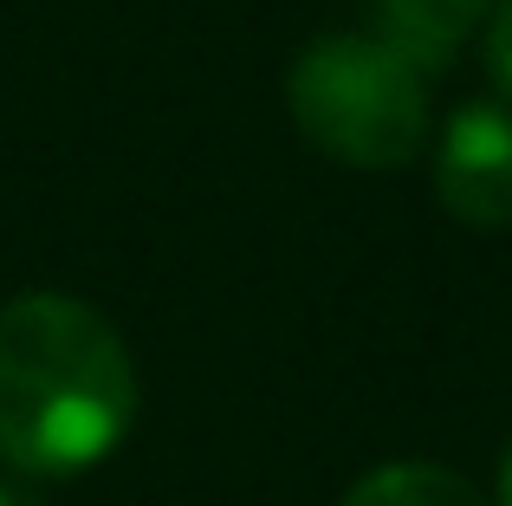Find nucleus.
Here are the masks:
<instances>
[{
	"instance_id": "obj_1",
	"label": "nucleus",
	"mask_w": 512,
	"mask_h": 506,
	"mask_svg": "<svg viewBox=\"0 0 512 506\" xmlns=\"http://www.w3.org/2000/svg\"><path fill=\"white\" fill-rule=\"evenodd\" d=\"M137 422V364L117 325L72 292L0 305V461L33 481L98 468Z\"/></svg>"
},
{
	"instance_id": "obj_2",
	"label": "nucleus",
	"mask_w": 512,
	"mask_h": 506,
	"mask_svg": "<svg viewBox=\"0 0 512 506\" xmlns=\"http://www.w3.org/2000/svg\"><path fill=\"white\" fill-rule=\"evenodd\" d=\"M292 124L350 169H396L428 137V65L376 33H331L292 59Z\"/></svg>"
},
{
	"instance_id": "obj_3",
	"label": "nucleus",
	"mask_w": 512,
	"mask_h": 506,
	"mask_svg": "<svg viewBox=\"0 0 512 506\" xmlns=\"http://www.w3.org/2000/svg\"><path fill=\"white\" fill-rule=\"evenodd\" d=\"M441 208L467 228H512V111L461 104L441 130Z\"/></svg>"
},
{
	"instance_id": "obj_4",
	"label": "nucleus",
	"mask_w": 512,
	"mask_h": 506,
	"mask_svg": "<svg viewBox=\"0 0 512 506\" xmlns=\"http://www.w3.org/2000/svg\"><path fill=\"white\" fill-rule=\"evenodd\" d=\"M338 506H487V494L441 461H383Z\"/></svg>"
},
{
	"instance_id": "obj_5",
	"label": "nucleus",
	"mask_w": 512,
	"mask_h": 506,
	"mask_svg": "<svg viewBox=\"0 0 512 506\" xmlns=\"http://www.w3.org/2000/svg\"><path fill=\"white\" fill-rule=\"evenodd\" d=\"M383 13H389V39L435 72L467 39V26L487 13V0H383Z\"/></svg>"
},
{
	"instance_id": "obj_6",
	"label": "nucleus",
	"mask_w": 512,
	"mask_h": 506,
	"mask_svg": "<svg viewBox=\"0 0 512 506\" xmlns=\"http://www.w3.org/2000/svg\"><path fill=\"white\" fill-rule=\"evenodd\" d=\"M487 65H493V78L512 91V0H500V7H493V26H487Z\"/></svg>"
},
{
	"instance_id": "obj_7",
	"label": "nucleus",
	"mask_w": 512,
	"mask_h": 506,
	"mask_svg": "<svg viewBox=\"0 0 512 506\" xmlns=\"http://www.w3.org/2000/svg\"><path fill=\"white\" fill-rule=\"evenodd\" d=\"M0 506H39L33 494H26V487L20 481H0Z\"/></svg>"
},
{
	"instance_id": "obj_8",
	"label": "nucleus",
	"mask_w": 512,
	"mask_h": 506,
	"mask_svg": "<svg viewBox=\"0 0 512 506\" xmlns=\"http://www.w3.org/2000/svg\"><path fill=\"white\" fill-rule=\"evenodd\" d=\"M500 506H512V442H506V455H500Z\"/></svg>"
}]
</instances>
